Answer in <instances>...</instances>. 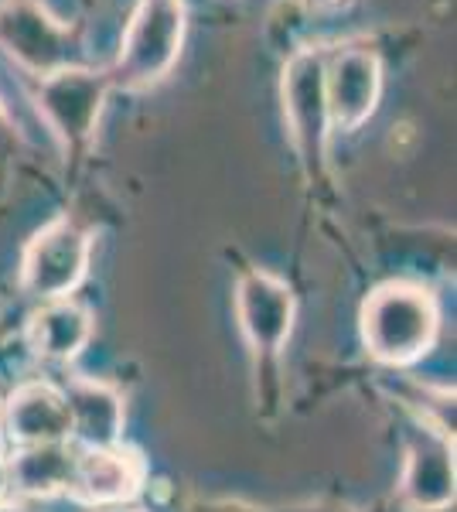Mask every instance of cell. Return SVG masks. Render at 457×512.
Masks as SVG:
<instances>
[{
	"label": "cell",
	"mask_w": 457,
	"mask_h": 512,
	"mask_svg": "<svg viewBox=\"0 0 457 512\" xmlns=\"http://www.w3.org/2000/svg\"><path fill=\"white\" fill-rule=\"evenodd\" d=\"M440 328L437 301L420 284H382L362 304V342L382 366H410L430 352Z\"/></svg>",
	"instance_id": "obj_1"
},
{
	"label": "cell",
	"mask_w": 457,
	"mask_h": 512,
	"mask_svg": "<svg viewBox=\"0 0 457 512\" xmlns=\"http://www.w3.org/2000/svg\"><path fill=\"white\" fill-rule=\"evenodd\" d=\"M185 41V0H140L120 38V55L106 69L116 89L157 86L178 62Z\"/></svg>",
	"instance_id": "obj_2"
},
{
	"label": "cell",
	"mask_w": 457,
	"mask_h": 512,
	"mask_svg": "<svg viewBox=\"0 0 457 512\" xmlns=\"http://www.w3.org/2000/svg\"><path fill=\"white\" fill-rule=\"evenodd\" d=\"M106 89H110L106 72L89 69V65H65L52 76L38 79V113L45 117L48 130L58 137L65 151H82V147L93 144Z\"/></svg>",
	"instance_id": "obj_3"
},
{
	"label": "cell",
	"mask_w": 457,
	"mask_h": 512,
	"mask_svg": "<svg viewBox=\"0 0 457 512\" xmlns=\"http://www.w3.org/2000/svg\"><path fill=\"white\" fill-rule=\"evenodd\" d=\"M93 253V236L72 219L48 222L21 256V287L35 301H62L82 284Z\"/></svg>",
	"instance_id": "obj_4"
},
{
	"label": "cell",
	"mask_w": 457,
	"mask_h": 512,
	"mask_svg": "<svg viewBox=\"0 0 457 512\" xmlns=\"http://www.w3.org/2000/svg\"><path fill=\"white\" fill-rule=\"evenodd\" d=\"M280 99H284V120L301 154L307 175H318L324 154H328V99H324V52L304 48L284 65L280 79Z\"/></svg>",
	"instance_id": "obj_5"
},
{
	"label": "cell",
	"mask_w": 457,
	"mask_h": 512,
	"mask_svg": "<svg viewBox=\"0 0 457 512\" xmlns=\"http://www.w3.org/2000/svg\"><path fill=\"white\" fill-rule=\"evenodd\" d=\"M294 291L267 270H246L236 284V318L256 373H267L294 332Z\"/></svg>",
	"instance_id": "obj_6"
},
{
	"label": "cell",
	"mask_w": 457,
	"mask_h": 512,
	"mask_svg": "<svg viewBox=\"0 0 457 512\" xmlns=\"http://www.w3.org/2000/svg\"><path fill=\"white\" fill-rule=\"evenodd\" d=\"M0 48L38 79L79 65L76 28L52 18L41 0H0Z\"/></svg>",
	"instance_id": "obj_7"
},
{
	"label": "cell",
	"mask_w": 457,
	"mask_h": 512,
	"mask_svg": "<svg viewBox=\"0 0 457 512\" xmlns=\"http://www.w3.org/2000/svg\"><path fill=\"white\" fill-rule=\"evenodd\" d=\"M382 93V62L369 45H342L324 55V99L335 130L352 134L376 113Z\"/></svg>",
	"instance_id": "obj_8"
},
{
	"label": "cell",
	"mask_w": 457,
	"mask_h": 512,
	"mask_svg": "<svg viewBox=\"0 0 457 512\" xmlns=\"http://www.w3.org/2000/svg\"><path fill=\"white\" fill-rule=\"evenodd\" d=\"M144 485V461L130 448H99L82 451L76 458V472H72L69 492L82 506H127L130 499Z\"/></svg>",
	"instance_id": "obj_9"
},
{
	"label": "cell",
	"mask_w": 457,
	"mask_h": 512,
	"mask_svg": "<svg viewBox=\"0 0 457 512\" xmlns=\"http://www.w3.org/2000/svg\"><path fill=\"white\" fill-rule=\"evenodd\" d=\"M400 499L413 512H444L454 506V448L444 434L417 431L410 441Z\"/></svg>",
	"instance_id": "obj_10"
},
{
	"label": "cell",
	"mask_w": 457,
	"mask_h": 512,
	"mask_svg": "<svg viewBox=\"0 0 457 512\" xmlns=\"http://www.w3.org/2000/svg\"><path fill=\"white\" fill-rule=\"evenodd\" d=\"M7 434L18 448L31 444H58L72 437V420L65 396L48 383H24L11 393L4 410Z\"/></svg>",
	"instance_id": "obj_11"
},
{
	"label": "cell",
	"mask_w": 457,
	"mask_h": 512,
	"mask_svg": "<svg viewBox=\"0 0 457 512\" xmlns=\"http://www.w3.org/2000/svg\"><path fill=\"white\" fill-rule=\"evenodd\" d=\"M65 407H69L72 437L82 441L86 448H116L123 437V396L113 390L110 383L99 379H72L65 386Z\"/></svg>",
	"instance_id": "obj_12"
},
{
	"label": "cell",
	"mask_w": 457,
	"mask_h": 512,
	"mask_svg": "<svg viewBox=\"0 0 457 512\" xmlns=\"http://www.w3.org/2000/svg\"><path fill=\"white\" fill-rule=\"evenodd\" d=\"M93 338V315L72 297L45 301L28 321V345L45 362H72Z\"/></svg>",
	"instance_id": "obj_13"
},
{
	"label": "cell",
	"mask_w": 457,
	"mask_h": 512,
	"mask_svg": "<svg viewBox=\"0 0 457 512\" xmlns=\"http://www.w3.org/2000/svg\"><path fill=\"white\" fill-rule=\"evenodd\" d=\"M76 458L79 451L69 441L18 448V454L7 461V489L28 499H52V495L69 492Z\"/></svg>",
	"instance_id": "obj_14"
},
{
	"label": "cell",
	"mask_w": 457,
	"mask_h": 512,
	"mask_svg": "<svg viewBox=\"0 0 457 512\" xmlns=\"http://www.w3.org/2000/svg\"><path fill=\"white\" fill-rule=\"evenodd\" d=\"M14 147H18V130H14V120L7 117L4 103H0V158H7Z\"/></svg>",
	"instance_id": "obj_15"
},
{
	"label": "cell",
	"mask_w": 457,
	"mask_h": 512,
	"mask_svg": "<svg viewBox=\"0 0 457 512\" xmlns=\"http://www.w3.org/2000/svg\"><path fill=\"white\" fill-rule=\"evenodd\" d=\"M7 492V461L0 458V495Z\"/></svg>",
	"instance_id": "obj_16"
},
{
	"label": "cell",
	"mask_w": 457,
	"mask_h": 512,
	"mask_svg": "<svg viewBox=\"0 0 457 512\" xmlns=\"http://www.w3.org/2000/svg\"><path fill=\"white\" fill-rule=\"evenodd\" d=\"M99 512H137V509H130V506H110V509H99Z\"/></svg>",
	"instance_id": "obj_17"
},
{
	"label": "cell",
	"mask_w": 457,
	"mask_h": 512,
	"mask_svg": "<svg viewBox=\"0 0 457 512\" xmlns=\"http://www.w3.org/2000/svg\"><path fill=\"white\" fill-rule=\"evenodd\" d=\"M314 7H328V4H335V0H311Z\"/></svg>",
	"instance_id": "obj_18"
},
{
	"label": "cell",
	"mask_w": 457,
	"mask_h": 512,
	"mask_svg": "<svg viewBox=\"0 0 457 512\" xmlns=\"http://www.w3.org/2000/svg\"><path fill=\"white\" fill-rule=\"evenodd\" d=\"M0 512H18V509H11V506H0Z\"/></svg>",
	"instance_id": "obj_19"
}]
</instances>
